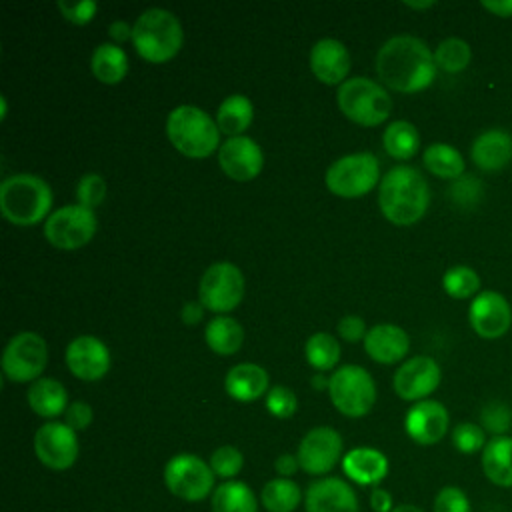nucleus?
Masks as SVG:
<instances>
[{
	"instance_id": "obj_1",
	"label": "nucleus",
	"mask_w": 512,
	"mask_h": 512,
	"mask_svg": "<svg viewBox=\"0 0 512 512\" xmlns=\"http://www.w3.org/2000/svg\"><path fill=\"white\" fill-rule=\"evenodd\" d=\"M376 72L388 88L410 94L432 84L436 76V62L424 40L400 34L386 40L378 50Z\"/></svg>"
},
{
	"instance_id": "obj_2",
	"label": "nucleus",
	"mask_w": 512,
	"mask_h": 512,
	"mask_svg": "<svg viewBox=\"0 0 512 512\" xmlns=\"http://www.w3.org/2000/svg\"><path fill=\"white\" fill-rule=\"evenodd\" d=\"M430 188L426 178L412 166L390 168L378 186V206L386 220L396 226L416 224L428 210Z\"/></svg>"
},
{
	"instance_id": "obj_3",
	"label": "nucleus",
	"mask_w": 512,
	"mask_h": 512,
	"mask_svg": "<svg viewBox=\"0 0 512 512\" xmlns=\"http://www.w3.org/2000/svg\"><path fill=\"white\" fill-rule=\"evenodd\" d=\"M52 188L36 174L20 172L6 176L0 184V212L16 226H34L48 218Z\"/></svg>"
},
{
	"instance_id": "obj_4",
	"label": "nucleus",
	"mask_w": 512,
	"mask_h": 512,
	"mask_svg": "<svg viewBox=\"0 0 512 512\" xmlns=\"http://www.w3.org/2000/svg\"><path fill=\"white\" fill-rule=\"evenodd\" d=\"M184 42V30L176 14L166 8H148L132 24L136 52L154 64L174 58Z\"/></svg>"
},
{
	"instance_id": "obj_5",
	"label": "nucleus",
	"mask_w": 512,
	"mask_h": 512,
	"mask_svg": "<svg viewBox=\"0 0 512 512\" xmlns=\"http://www.w3.org/2000/svg\"><path fill=\"white\" fill-rule=\"evenodd\" d=\"M166 134L184 156L206 158L220 148L222 132L208 112L192 104H180L166 118Z\"/></svg>"
},
{
	"instance_id": "obj_6",
	"label": "nucleus",
	"mask_w": 512,
	"mask_h": 512,
	"mask_svg": "<svg viewBox=\"0 0 512 512\" xmlns=\"http://www.w3.org/2000/svg\"><path fill=\"white\" fill-rule=\"evenodd\" d=\"M336 102L340 112L356 124L378 126L392 110L390 94L376 80L364 76H352L338 86Z\"/></svg>"
},
{
	"instance_id": "obj_7",
	"label": "nucleus",
	"mask_w": 512,
	"mask_h": 512,
	"mask_svg": "<svg viewBox=\"0 0 512 512\" xmlns=\"http://www.w3.org/2000/svg\"><path fill=\"white\" fill-rule=\"evenodd\" d=\"M328 394L340 414L348 418H362L376 402V384L366 368L346 364L330 374Z\"/></svg>"
},
{
	"instance_id": "obj_8",
	"label": "nucleus",
	"mask_w": 512,
	"mask_h": 512,
	"mask_svg": "<svg viewBox=\"0 0 512 512\" xmlns=\"http://www.w3.org/2000/svg\"><path fill=\"white\" fill-rule=\"evenodd\" d=\"M326 186L342 198H360L380 180V162L372 152H352L334 160L326 170Z\"/></svg>"
},
{
	"instance_id": "obj_9",
	"label": "nucleus",
	"mask_w": 512,
	"mask_h": 512,
	"mask_svg": "<svg viewBox=\"0 0 512 512\" xmlns=\"http://www.w3.org/2000/svg\"><path fill=\"white\" fill-rule=\"evenodd\" d=\"M164 484L168 492L184 502H202L214 490V472L206 460L196 454H174L164 466Z\"/></svg>"
},
{
	"instance_id": "obj_10",
	"label": "nucleus",
	"mask_w": 512,
	"mask_h": 512,
	"mask_svg": "<svg viewBox=\"0 0 512 512\" xmlns=\"http://www.w3.org/2000/svg\"><path fill=\"white\" fill-rule=\"evenodd\" d=\"M244 298V274L232 262H214L200 278L198 300L216 314L234 310Z\"/></svg>"
},
{
	"instance_id": "obj_11",
	"label": "nucleus",
	"mask_w": 512,
	"mask_h": 512,
	"mask_svg": "<svg viewBox=\"0 0 512 512\" xmlns=\"http://www.w3.org/2000/svg\"><path fill=\"white\" fill-rule=\"evenodd\" d=\"M48 364V344L38 332H18L2 352V372L12 382H34Z\"/></svg>"
},
{
	"instance_id": "obj_12",
	"label": "nucleus",
	"mask_w": 512,
	"mask_h": 512,
	"mask_svg": "<svg viewBox=\"0 0 512 512\" xmlns=\"http://www.w3.org/2000/svg\"><path fill=\"white\" fill-rule=\"evenodd\" d=\"M98 220L94 210L82 204H68L50 212L44 220V238L62 250H76L92 240Z\"/></svg>"
},
{
	"instance_id": "obj_13",
	"label": "nucleus",
	"mask_w": 512,
	"mask_h": 512,
	"mask_svg": "<svg viewBox=\"0 0 512 512\" xmlns=\"http://www.w3.org/2000/svg\"><path fill=\"white\" fill-rule=\"evenodd\" d=\"M34 454L36 458L54 472H64L72 468L80 454V444L76 430L66 422L48 420L34 434Z\"/></svg>"
},
{
	"instance_id": "obj_14",
	"label": "nucleus",
	"mask_w": 512,
	"mask_h": 512,
	"mask_svg": "<svg viewBox=\"0 0 512 512\" xmlns=\"http://www.w3.org/2000/svg\"><path fill=\"white\" fill-rule=\"evenodd\" d=\"M342 436L332 426H316L308 430L296 450L300 468L310 476H326L342 458Z\"/></svg>"
},
{
	"instance_id": "obj_15",
	"label": "nucleus",
	"mask_w": 512,
	"mask_h": 512,
	"mask_svg": "<svg viewBox=\"0 0 512 512\" xmlns=\"http://www.w3.org/2000/svg\"><path fill=\"white\" fill-rule=\"evenodd\" d=\"M442 372L434 358L414 356L394 372V392L408 402L426 400L440 384Z\"/></svg>"
},
{
	"instance_id": "obj_16",
	"label": "nucleus",
	"mask_w": 512,
	"mask_h": 512,
	"mask_svg": "<svg viewBox=\"0 0 512 512\" xmlns=\"http://www.w3.org/2000/svg\"><path fill=\"white\" fill-rule=\"evenodd\" d=\"M218 164L226 176L248 182L262 172L264 154L260 144L250 136L226 138L218 148Z\"/></svg>"
},
{
	"instance_id": "obj_17",
	"label": "nucleus",
	"mask_w": 512,
	"mask_h": 512,
	"mask_svg": "<svg viewBox=\"0 0 512 512\" xmlns=\"http://www.w3.org/2000/svg\"><path fill=\"white\" fill-rule=\"evenodd\" d=\"M468 320L480 338L494 340L508 332L512 324V310L502 294L484 290L472 300L468 308Z\"/></svg>"
},
{
	"instance_id": "obj_18",
	"label": "nucleus",
	"mask_w": 512,
	"mask_h": 512,
	"mask_svg": "<svg viewBox=\"0 0 512 512\" xmlns=\"http://www.w3.org/2000/svg\"><path fill=\"white\" fill-rule=\"evenodd\" d=\"M66 366L68 370L80 378V380H100L108 370H110V350L108 346L92 336V334H82L76 336L68 346H66Z\"/></svg>"
},
{
	"instance_id": "obj_19",
	"label": "nucleus",
	"mask_w": 512,
	"mask_h": 512,
	"mask_svg": "<svg viewBox=\"0 0 512 512\" xmlns=\"http://www.w3.org/2000/svg\"><path fill=\"white\" fill-rule=\"evenodd\" d=\"M448 424V410L438 400L414 402L404 418L406 434L420 446H432L440 442L448 432Z\"/></svg>"
},
{
	"instance_id": "obj_20",
	"label": "nucleus",
	"mask_w": 512,
	"mask_h": 512,
	"mask_svg": "<svg viewBox=\"0 0 512 512\" xmlns=\"http://www.w3.org/2000/svg\"><path fill=\"white\" fill-rule=\"evenodd\" d=\"M306 512H360L354 488L336 476H324L312 482L304 494Z\"/></svg>"
},
{
	"instance_id": "obj_21",
	"label": "nucleus",
	"mask_w": 512,
	"mask_h": 512,
	"mask_svg": "<svg viewBox=\"0 0 512 512\" xmlns=\"http://www.w3.org/2000/svg\"><path fill=\"white\" fill-rule=\"evenodd\" d=\"M350 52L336 38H320L310 50V68L324 84H342L350 72Z\"/></svg>"
},
{
	"instance_id": "obj_22",
	"label": "nucleus",
	"mask_w": 512,
	"mask_h": 512,
	"mask_svg": "<svg viewBox=\"0 0 512 512\" xmlns=\"http://www.w3.org/2000/svg\"><path fill=\"white\" fill-rule=\"evenodd\" d=\"M342 470L358 486H378L388 474V458L372 446H356L342 456Z\"/></svg>"
},
{
	"instance_id": "obj_23",
	"label": "nucleus",
	"mask_w": 512,
	"mask_h": 512,
	"mask_svg": "<svg viewBox=\"0 0 512 512\" xmlns=\"http://www.w3.org/2000/svg\"><path fill=\"white\" fill-rule=\"evenodd\" d=\"M366 354L380 364H394L408 354L410 338L396 324H376L364 336Z\"/></svg>"
},
{
	"instance_id": "obj_24",
	"label": "nucleus",
	"mask_w": 512,
	"mask_h": 512,
	"mask_svg": "<svg viewBox=\"0 0 512 512\" xmlns=\"http://www.w3.org/2000/svg\"><path fill=\"white\" fill-rule=\"evenodd\" d=\"M268 372L254 362H240L232 366L224 376V388L228 396L238 402H252L262 394H268Z\"/></svg>"
},
{
	"instance_id": "obj_25",
	"label": "nucleus",
	"mask_w": 512,
	"mask_h": 512,
	"mask_svg": "<svg viewBox=\"0 0 512 512\" xmlns=\"http://www.w3.org/2000/svg\"><path fill=\"white\" fill-rule=\"evenodd\" d=\"M470 156L486 172L502 170L512 158V136L500 128L486 130L472 142Z\"/></svg>"
},
{
	"instance_id": "obj_26",
	"label": "nucleus",
	"mask_w": 512,
	"mask_h": 512,
	"mask_svg": "<svg viewBox=\"0 0 512 512\" xmlns=\"http://www.w3.org/2000/svg\"><path fill=\"white\" fill-rule=\"evenodd\" d=\"M482 472L498 488H512V436H492L480 456Z\"/></svg>"
},
{
	"instance_id": "obj_27",
	"label": "nucleus",
	"mask_w": 512,
	"mask_h": 512,
	"mask_svg": "<svg viewBox=\"0 0 512 512\" xmlns=\"http://www.w3.org/2000/svg\"><path fill=\"white\" fill-rule=\"evenodd\" d=\"M26 398L32 412L46 420L64 414L68 408V392L64 384L48 376L34 380L26 392Z\"/></svg>"
},
{
	"instance_id": "obj_28",
	"label": "nucleus",
	"mask_w": 512,
	"mask_h": 512,
	"mask_svg": "<svg viewBox=\"0 0 512 512\" xmlns=\"http://www.w3.org/2000/svg\"><path fill=\"white\" fill-rule=\"evenodd\" d=\"M90 70L102 84H118L128 74V54L114 42H102L92 52Z\"/></svg>"
},
{
	"instance_id": "obj_29",
	"label": "nucleus",
	"mask_w": 512,
	"mask_h": 512,
	"mask_svg": "<svg viewBox=\"0 0 512 512\" xmlns=\"http://www.w3.org/2000/svg\"><path fill=\"white\" fill-rule=\"evenodd\" d=\"M204 340L212 352L220 356H232L244 342V328L236 318L220 314L208 320L204 328Z\"/></svg>"
},
{
	"instance_id": "obj_30",
	"label": "nucleus",
	"mask_w": 512,
	"mask_h": 512,
	"mask_svg": "<svg viewBox=\"0 0 512 512\" xmlns=\"http://www.w3.org/2000/svg\"><path fill=\"white\" fill-rule=\"evenodd\" d=\"M254 120V104L244 94H230L216 110V124L228 138L242 136V132Z\"/></svg>"
},
{
	"instance_id": "obj_31",
	"label": "nucleus",
	"mask_w": 512,
	"mask_h": 512,
	"mask_svg": "<svg viewBox=\"0 0 512 512\" xmlns=\"http://www.w3.org/2000/svg\"><path fill=\"white\" fill-rule=\"evenodd\" d=\"M212 512H258V500L252 488L242 480H226L210 496Z\"/></svg>"
},
{
	"instance_id": "obj_32",
	"label": "nucleus",
	"mask_w": 512,
	"mask_h": 512,
	"mask_svg": "<svg viewBox=\"0 0 512 512\" xmlns=\"http://www.w3.org/2000/svg\"><path fill=\"white\" fill-rule=\"evenodd\" d=\"M302 488L292 478H272L260 490V504L266 512H294L302 504Z\"/></svg>"
},
{
	"instance_id": "obj_33",
	"label": "nucleus",
	"mask_w": 512,
	"mask_h": 512,
	"mask_svg": "<svg viewBox=\"0 0 512 512\" xmlns=\"http://www.w3.org/2000/svg\"><path fill=\"white\" fill-rule=\"evenodd\" d=\"M384 150L396 160L412 158L420 148V134L408 120H394L384 128L382 134Z\"/></svg>"
},
{
	"instance_id": "obj_34",
	"label": "nucleus",
	"mask_w": 512,
	"mask_h": 512,
	"mask_svg": "<svg viewBox=\"0 0 512 512\" xmlns=\"http://www.w3.org/2000/svg\"><path fill=\"white\" fill-rule=\"evenodd\" d=\"M424 166L438 178H446V180H454L458 176H462L464 172V158L462 154L444 142H434L424 150Z\"/></svg>"
},
{
	"instance_id": "obj_35",
	"label": "nucleus",
	"mask_w": 512,
	"mask_h": 512,
	"mask_svg": "<svg viewBox=\"0 0 512 512\" xmlns=\"http://www.w3.org/2000/svg\"><path fill=\"white\" fill-rule=\"evenodd\" d=\"M304 356L318 372L332 370L340 360V344L330 332H316L306 340Z\"/></svg>"
},
{
	"instance_id": "obj_36",
	"label": "nucleus",
	"mask_w": 512,
	"mask_h": 512,
	"mask_svg": "<svg viewBox=\"0 0 512 512\" xmlns=\"http://www.w3.org/2000/svg\"><path fill=\"white\" fill-rule=\"evenodd\" d=\"M470 58H472L470 44L462 38H446L434 50L436 68L450 74L462 72L470 64Z\"/></svg>"
},
{
	"instance_id": "obj_37",
	"label": "nucleus",
	"mask_w": 512,
	"mask_h": 512,
	"mask_svg": "<svg viewBox=\"0 0 512 512\" xmlns=\"http://www.w3.org/2000/svg\"><path fill=\"white\" fill-rule=\"evenodd\" d=\"M442 288L452 298H470L480 288V276L470 266H452L442 276Z\"/></svg>"
},
{
	"instance_id": "obj_38",
	"label": "nucleus",
	"mask_w": 512,
	"mask_h": 512,
	"mask_svg": "<svg viewBox=\"0 0 512 512\" xmlns=\"http://www.w3.org/2000/svg\"><path fill=\"white\" fill-rule=\"evenodd\" d=\"M208 464H210L214 476L224 478V482H226V480H234L238 476V472L244 466V456L236 446L224 444V446H218L210 454Z\"/></svg>"
},
{
	"instance_id": "obj_39",
	"label": "nucleus",
	"mask_w": 512,
	"mask_h": 512,
	"mask_svg": "<svg viewBox=\"0 0 512 512\" xmlns=\"http://www.w3.org/2000/svg\"><path fill=\"white\" fill-rule=\"evenodd\" d=\"M452 444L462 454H482L484 446L488 444L486 430L474 422H460L452 430Z\"/></svg>"
},
{
	"instance_id": "obj_40",
	"label": "nucleus",
	"mask_w": 512,
	"mask_h": 512,
	"mask_svg": "<svg viewBox=\"0 0 512 512\" xmlns=\"http://www.w3.org/2000/svg\"><path fill=\"white\" fill-rule=\"evenodd\" d=\"M104 198H106V182L100 174L88 172L78 180V184H76L78 204L94 210L96 206H100L104 202Z\"/></svg>"
},
{
	"instance_id": "obj_41",
	"label": "nucleus",
	"mask_w": 512,
	"mask_h": 512,
	"mask_svg": "<svg viewBox=\"0 0 512 512\" xmlns=\"http://www.w3.org/2000/svg\"><path fill=\"white\" fill-rule=\"evenodd\" d=\"M296 408H298V398H296L292 388L276 384V386H272L268 390V394H266V410L272 416H276L280 420H286V418L294 416Z\"/></svg>"
},
{
	"instance_id": "obj_42",
	"label": "nucleus",
	"mask_w": 512,
	"mask_h": 512,
	"mask_svg": "<svg viewBox=\"0 0 512 512\" xmlns=\"http://www.w3.org/2000/svg\"><path fill=\"white\" fill-rule=\"evenodd\" d=\"M432 510L434 512H472V504L468 494L460 486L448 484L436 492Z\"/></svg>"
},
{
	"instance_id": "obj_43",
	"label": "nucleus",
	"mask_w": 512,
	"mask_h": 512,
	"mask_svg": "<svg viewBox=\"0 0 512 512\" xmlns=\"http://www.w3.org/2000/svg\"><path fill=\"white\" fill-rule=\"evenodd\" d=\"M512 426V412L508 410V406L492 402L488 406H484L482 410V428L492 432L494 436H504L506 430H510Z\"/></svg>"
},
{
	"instance_id": "obj_44",
	"label": "nucleus",
	"mask_w": 512,
	"mask_h": 512,
	"mask_svg": "<svg viewBox=\"0 0 512 512\" xmlns=\"http://www.w3.org/2000/svg\"><path fill=\"white\" fill-rule=\"evenodd\" d=\"M58 10L60 14L74 22V24H86L94 18L96 10H98V4L94 0H80V2H64L60 0L58 2Z\"/></svg>"
},
{
	"instance_id": "obj_45",
	"label": "nucleus",
	"mask_w": 512,
	"mask_h": 512,
	"mask_svg": "<svg viewBox=\"0 0 512 512\" xmlns=\"http://www.w3.org/2000/svg\"><path fill=\"white\" fill-rule=\"evenodd\" d=\"M92 418H94V410L88 402H82V400H74L68 404L66 412H64V422L80 432V430H86L90 424H92Z\"/></svg>"
},
{
	"instance_id": "obj_46",
	"label": "nucleus",
	"mask_w": 512,
	"mask_h": 512,
	"mask_svg": "<svg viewBox=\"0 0 512 512\" xmlns=\"http://www.w3.org/2000/svg\"><path fill=\"white\" fill-rule=\"evenodd\" d=\"M338 336L348 340V342H358V340H364L366 336V322L362 316H356V314H346L338 320Z\"/></svg>"
},
{
	"instance_id": "obj_47",
	"label": "nucleus",
	"mask_w": 512,
	"mask_h": 512,
	"mask_svg": "<svg viewBox=\"0 0 512 512\" xmlns=\"http://www.w3.org/2000/svg\"><path fill=\"white\" fill-rule=\"evenodd\" d=\"M370 508L374 512H392L394 510L392 494L382 486H374L370 490Z\"/></svg>"
},
{
	"instance_id": "obj_48",
	"label": "nucleus",
	"mask_w": 512,
	"mask_h": 512,
	"mask_svg": "<svg viewBox=\"0 0 512 512\" xmlns=\"http://www.w3.org/2000/svg\"><path fill=\"white\" fill-rule=\"evenodd\" d=\"M300 468V462H298V456L296 454H280L276 460H274V470L278 472V476L282 478H292Z\"/></svg>"
},
{
	"instance_id": "obj_49",
	"label": "nucleus",
	"mask_w": 512,
	"mask_h": 512,
	"mask_svg": "<svg viewBox=\"0 0 512 512\" xmlns=\"http://www.w3.org/2000/svg\"><path fill=\"white\" fill-rule=\"evenodd\" d=\"M204 310L206 308L202 306L200 300L198 302H184V306L180 310V318H182L184 324L192 326V324H198L204 318Z\"/></svg>"
},
{
	"instance_id": "obj_50",
	"label": "nucleus",
	"mask_w": 512,
	"mask_h": 512,
	"mask_svg": "<svg viewBox=\"0 0 512 512\" xmlns=\"http://www.w3.org/2000/svg\"><path fill=\"white\" fill-rule=\"evenodd\" d=\"M108 34L114 40V44H120V42H124L128 38L132 40V26L126 20H114L108 26Z\"/></svg>"
},
{
	"instance_id": "obj_51",
	"label": "nucleus",
	"mask_w": 512,
	"mask_h": 512,
	"mask_svg": "<svg viewBox=\"0 0 512 512\" xmlns=\"http://www.w3.org/2000/svg\"><path fill=\"white\" fill-rule=\"evenodd\" d=\"M482 6L502 18H510L512 16V0H496V2H482Z\"/></svg>"
},
{
	"instance_id": "obj_52",
	"label": "nucleus",
	"mask_w": 512,
	"mask_h": 512,
	"mask_svg": "<svg viewBox=\"0 0 512 512\" xmlns=\"http://www.w3.org/2000/svg\"><path fill=\"white\" fill-rule=\"evenodd\" d=\"M310 382H312V388H314V390H324V388L328 390L330 378H326V376H322L320 372H316V374L312 376V380H310Z\"/></svg>"
},
{
	"instance_id": "obj_53",
	"label": "nucleus",
	"mask_w": 512,
	"mask_h": 512,
	"mask_svg": "<svg viewBox=\"0 0 512 512\" xmlns=\"http://www.w3.org/2000/svg\"><path fill=\"white\" fill-rule=\"evenodd\" d=\"M392 512H424V510L416 504H396Z\"/></svg>"
},
{
	"instance_id": "obj_54",
	"label": "nucleus",
	"mask_w": 512,
	"mask_h": 512,
	"mask_svg": "<svg viewBox=\"0 0 512 512\" xmlns=\"http://www.w3.org/2000/svg\"><path fill=\"white\" fill-rule=\"evenodd\" d=\"M406 6H410V8H430V6H434V2L432 0H426V2H404Z\"/></svg>"
},
{
	"instance_id": "obj_55",
	"label": "nucleus",
	"mask_w": 512,
	"mask_h": 512,
	"mask_svg": "<svg viewBox=\"0 0 512 512\" xmlns=\"http://www.w3.org/2000/svg\"><path fill=\"white\" fill-rule=\"evenodd\" d=\"M0 102H2V112H0V118H4V116H6V110H8V104H6V98H4V96H0Z\"/></svg>"
}]
</instances>
